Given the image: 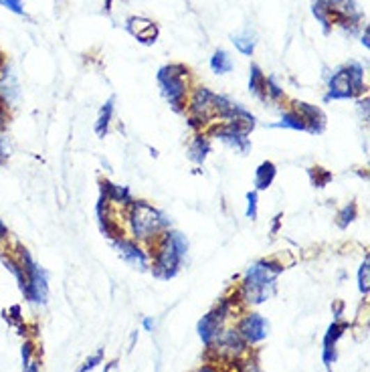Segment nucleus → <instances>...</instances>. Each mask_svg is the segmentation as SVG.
I'll return each instance as SVG.
<instances>
[{
	"instance_id": "6ab92c4d",
	"label": "nucleus",
	"mask_w": 370,
	"mask_h": 372,
	"mask_svg": "<svg viewBox=\"0 0 370 372\" xmlns=\"http://www.w3.org/2000/svg\"><path fill=\"white\" fill-rule=\"evenodd\" d=\"M208 154H210L208 138H206L205 134H196L190 140V144H188V158H190V162L203 166L206 162V158H208Z\"/></svg>"
},
{
	"instance_id": "c9c22d12",
	"label": "nucleus",
	"mask_w": 370,
	"mask_h": 372,
	"mask_svg": "<svg viewBox=\"0 0 370 372\" xmlns=\"http://www.w3.org/2000/svg\"><path fill=\"white\" fill-rule=\"evenodd\" d=\"M0 4L15 15H24V2L22 0H0Z\"/></svg>"
},
{
	"instance_id": "9d476101",
	"label": "nucleus",
	"mask_w": 370,
	"mask_h": 372,
	"mask_svg": "<svg viewBox=\"0 0 370 372\" xmlns=\"http://www.w3.org/2000/svg\"><path fill=\"white\" fill-rule=\"evenodd\" d=\"M235 330L239 332V336L243 338L247 346H257L263 340H268L271 324H269L268 318L263 313H259V311H245L239 318Z\"/></svg>"
},
{
	"instance_id": "9b49d317",
	"label": "nucleus",
	"mask_w": 370,
	"mask_h": 372,
	"mask_svg": "<svg viewBox=\"0 0 370 372\" xmlns=\"http://www.w3.org/2000/svg\"><path fill=\"white\" fill-rule=\"evenodd\" d=\"M111 245L116 247L118 255L122 257L130 268L138 269V271H142V273H144V271H150L152 257H150V251H148L142 243H138V241H134V239H130V237L123 235V237L114 239Z\"/></svg>"
},
{
	"instance_id": "b1692460",
	"label": "nucleus",
	"mask_w": 370,
	"mask_h": 372,
	"mask_svg": "<svg viewBox=\"0 0 370 372\" xmlns=\"http://www.w3.org/2000/svg\"><path fill=\"white\" fill-rule=\"evenodd\" d=\"M210 69H213V73H217V75L231 73V71H233V59H231V55H229L226 51H223V49L215 51V55L210 57Z\"/></svg>"
},
{
	"instance_id": "1a4fd4ad",
	"label": "nucleus",
	"mask_w": 370,
	"mask_h": 372,
	"mask_svg": "<svg viewBox=\"0 0 370 372\" xmlns=\"http://www.w3.org/2000/svg\"><path fill=\"white\" fill-rule=\"evenodd\" d=\"M210 354H215L217 360H223L229 364H235L239 360H243L249 352V346L243 342V338L239 336V332L235 328H223L221 334L213 340V344L206 348Z\"/></svg>"
},
{
	"instance_id": "a19ab883",
	"label": "nucleus",
	"mask_w": 370,
	"mask_h": 372,
	"mask_svg": "<svg viewBox=\"0 0 370 372\" xmlns=\"http://www.w3.org/2000/svg\"><path fill=\"white\" fill-rule=\"evenodd\" d=\"M358 107L364 114V120H369V98H364V102H358Z\"/></svg>"
},
{
	"instance_id": "393cba45",
	"label": "nucleus",
	"mask_w": 370,
	"mask_h": 372,
	"mask_svg": "<svg viewBox=\"0 0 370 372\" xmlns=\"http://www.w3.org/2000/svg\"><path fill=\"white\" fill-rule=\"evenodd\" d=\"M269 127H284V130H293V132H306V125L302 122V118L293 111L288 109L282 114V120L277 124H271Z\"/></svg>"
},
{
	"instance_id": "6e6552de",
	"label": "nucleus",
	"mask_w": 370,
	"mask_h": 372,
	"mask_svg": "<svg viewBox=\"0 0 370 372\" xmlns=\"http://www.w3.org/2000/svg\"><path fill=\"white\" fill-rule=\"evenodd\" d=\"M237 304H239L237 295H233V297H223L213 310L199 320L196 332H199V338H201V342L205 344L206 348L213 344V340L221 334V330L226 328V320L233 316V311L237 308Z\"/></svg>"
},
{
	"instance_id": "c756f323",
	"label": "nucleus",
	"mask_w": 370,
	"mask_h": 372,
	"mask_svg": "<svg viewBox=\"0 0 370 372\" xmlns=\"http://www.w3.org/2000/svg\"><path fill=\"white\" fill-rule=\"evenodd\" d=\"M247 199V219L249 221H255L257 219V215H259V192L257 190H249L245 194Z\"/></svg>"
},
{
	"instance_id": "2f4dec72",
	"label": "nucleus",
	"mask_w": 370,
	"mask_h": 372,
	"mask_svg": "<svg viewBox=\"0 0 370 372\" xmlns=\"http://www.w3.org/2000/svg\"><path fill=\"white\" fill-rule=\"evenodd\" d=\"M103 362V350H98L95 354H91V356H87L85 358V362L82 364V369L77 372H91V371H95L100 364Z\"/></svg>"
},
{
	"instance_id": "cd10ccee",
	"label": "nucleus",
	"mask_w": 370,
	"mask_h": 372,
	"mask_svg": "<svg viewBox=\"0 0 370 372\" xmlns=\"http://www.w3.org/2000/svg\"><path fill=\"white\" fill-rule=\"evenodd\" d=\"M311 13H314V17H316L318 21L322 22V29H324V33L328 35L330 24H332V15H330L328 6H326L324 2L316 0V2H314V6H311Z\"/></svg>"
},
{
	"instance_id": "7ed1b4c3",
	"label": "nucleus",
	"mask_w": 370,
	"mask_h": 372,
	"mask_svg": "<svg viewBox=\"0 0 370 372\" xmlns=\"http://www.w3.org/2000/svg\"><path fill=\"white\" fill-rule=\"evenodd\" d=\"M188 255V239L180 231H164L158 241L150 247V271L156 279H172L178 275L183 261Z\"/></svg>"
},
{
	"instance_id": "2eb2a0df",
	"label": "nucleus",
	"mask_w": 370,
	"mask_h": 372,
	"mask_svg": "<svg viewBox=\"0 0 370 372\" xmlns=\"http://www.w3.org/2000/svg\"><path fill=\"white\" fill-rule=\"evenodd\" d=\"M19 98H21L19 77L13 71V67L4 63L2 69H0V104H4L6 107H13Z\"/></svg>"
},
{
	"instance_id": "412c9836",
	"label": "nucleus",
	"mask_w": 370,
	"mask_h": 372,
	"mask_svg": "<svg viewBox=\"0 0 370 372\" xmlns=\"http://www.w3.org/2000/svg\"><path fill=\"white\" fill-rule=\"evenodd\" d=\"M286 100V91L282 89V85L277 83L275 77H265L263 83V93H261V102H271V104H279Z\"/></svg>"
},
{
	"instance_id": "7c9ffc66",
	"label": "nucleus",
	"mask_w": 370,
	"mask_h": 372,
	"mask_svg": "<svg viewBox=\"0 0 370 372\" xmlns=\"http://www.w3.org/2000/svg\"><path fill=\"white\" fill-rule=\"evenodd\" d=\"M4 318H6V322L8 324H13V326H17L19 328V334H24L22 330H26L24 326H22V310L21 306H10L8 311H4Z\"/></svg>"
},
{
	"instance_id": "473e14b6",
	"label": "nucleus",
	"mask_w": 370,
	"mask_h": 372,
	"mask_svg": "<svg viewBox=\"0 0 370 372\" xmlns=\"http://www.w3.org/2000/svg\"><path fill=\"white\" fill-rule=\"evenodd\" d=\"M33 360H35V344H33V340H24L21 346L22 369H24V366H29Z\"/></svg>"
},
{
	"instance_id": "423d86ee",
	"label": "nucleus",
	"mask_w": 370,
	"mask_h": 372,
	"mask_svg": "<svg viewBox=\"0 0 370 372\" xmlns=\"http://www.w3.org/2000/svg\"><path fill=\"white\" fill-rule=\"evenodd\" d=\"M188 69L185 65H164L158 71V85L174 111H185L188 102Z\"/></svg>"
},
{
	"instance_id": "0eeeda50",
	"label": "nucleus",
	"mask_w": 370,
	"mask_h": 372,
	"mask_svg": "<svg viewBox=\"0 0 370 372\" xmlns=\"http://www.w3.org/2000/svg\"><path fill=\"white\" fill-rule=\"evenodd\" d=\"M188 124L194 130H203L206 125L215 124L217 120V93L206 87H196L186 102Z\"/></svg>"
},
{
	"instance_id": "c03bdc74",
	"label": "nucleus",
	"mask_w": 370,
	"mask_h": 372,
	"mask_svg": "<svg viewBox=\"0 0 370 372\" xmlns=\"http://www.w3.org/2000/svg\"><path fill=\"white\" fill-rule=\"evenodd\" d=\"M279 221H282V215H277V217H275V221H273V227H271V233H273V235H275V233H277V228H279Z\"/></svg>"
},
{
	"instance_id": "20e7f679",
	"label": "nucleus",
	"mask_w": 370,
	"mask_h": 372,
	"mask_svg": "<svg viewBox=\"0 0 370 372\" xmlns=\"http://www.w3.org/2000/svg\"><path fill=\"white\" fill-rule=\"evenodd\" d=\"M367 89L364 85V67L360 63L350 61L338 67L328 79V93L324 102H340V100H354L362 95Z\"/></svg>"
},
{
	"instance_id": "f704fd0d",
	"label": "nucleus",
	"mask_w": 370,
	"mask_h": 372,
	"mask_svg": "<svg viewBox=\"0 0 370 372\" xmlns=\"http://www.w3.org/2000/svg\"><path fill=\"white\" fill-rule=\"evenodd\" d=\"M10 156V142L6 134H0V166L4 164Z\"/></svg>"
},
{
	"instance_id": "39448f33",
	"label": "nucleus",
	"mask_w": 370,
	"mask_h": 372,
	"mask_svg": "<svg viewBox=\"0 0 370 372\" xmlns=\"http://www.w3.org/2000/svg\"><path fill=\"white\" fill-rule=\"evenodd\" d=\"M24 271V290L22 297L33 306H45L49 302V273L35 261L26 247H17L13 251Z\"/></svg>"
},
{
	"instance_id": "a211bd4d",
	"label": "nucleus",
	"mask_w": 370,
	"mask_h": 372,
	"mask_svg": "<svg viewBox=\"0 0 370 372\" xmlns=\"http://www.w3.org/2000/svg\"><path fill=\"white\" fill-rule=\"evenodd\" d=\"M277 176V166L273 164L271 160H263L261 164L255 168V174H253V190L261 192V190H268L269 186L273 185Z\"/></svg>"
},
{
	"instance_id": "ddd939ff",
	"label": "nucleus",
	"mask_w": 370,
	"mask_h": 372,
	"mask_svg": "<svg viewBox=\"0 0 370 372\" xmlns=\"http://www.w3.org/2000/svg\"><path fill=\"white\" fill-rule=\"evenodd\" d=\"M350 328L348 322H342V320H334L328 326V330L324 334V340H322V362L326 366V371L332 372V364L338 360V342L340 338L346 334Z\"/></svg>"
},
{
	"instance_id": "4c0bfd02",
	"label": "nucleus",
	"mask_w": 370,
	"mask_h": 372,
	"mask_svg": "<svg viewBox=\"0 0 370 372\" xmlns=\"http://www.w3.org/2000/svg\"><path fill=\"white\" fill-rule=\"evenodd\" d=\"M6 125H8V107L0 104V134H4Z\"/></svg>"
},
{
	"instance_id": "aec40b11",
	"label": "nucleus",
	"mask_w": 370,
	"mask_h": 372,
	"mask_svg": "<svg viewBox=\"0 0 370 372\" xmlns=\"http://www.w3.org/2000/svg\"><path fill=\"white\" fill-rule=\"evenodd\" d=\"M114 109H116V98H109L105 104L102 105L100 114H98V120H95V134L98 138H105L109 134V125L114 120Z\"/></svg>"
},
{
	"instance_id": "79ce46f5",
	"label": "nucleus",
	"mask_w": 370,
	"mask_h": 372,
	"mask_svg": "<svg viewBox=\"0 0 370 372\" xmlns=\"http://www.w3.org/2000/svg\"><path fill=\"white\" fill-rule=\"evenodd\" d=\"M196 372H219V369H217L215 364H203Z\"/></svg>"
},
{
	"instance_id": "4468645a",
	"label": "nucleus",
	"mask_w": 370,
	"mask_h": 372,
	"mask_svg": "<svg viewBox=\"0 0 370 372\" xmlns=\"http://www.w3.org/2000/svg\"><path fill=\"white\" fill-rule=\"evenodd\" d=\"M291 109L302 118V122L306 125V132H308V134H314V136L324 134L328 120H326V114H324L318 105H311L308 104V102H293V107H291Z\"/></svg>"
},
{
	"instance_id": "a18cd8bd",
	"label": "nucleus",
	"mask_w": 370,
	"mask_h": 372,
	"mask_svg": "<svg viewBox=\"0 0 370 372\" xmlns=\"http://www.w3.org/2000/svg\"><path fill=\"white\" fill-rule=\"evenodd\" d=\"M342 308H344V304H338V306H334V313H336V320H340V316H342Z\"/></svg>"
},
{
	"instance_id": "e433bc0d",
	"label": "nucleus",
	"mask_w": 370,
	"mask_h": 372,
	"mask_svg": "<svg viewBox=\"0 0 370 372\" xmlns=\"http://www.w3.org/2000/svg\"><path fill=\"white\" fill-rule=\"evenodd\" d=\"M10 239V231H8V225L0 219V249H6V243Z\"/></svg>"
},
{
	"instance_id": "de8ad7c7",
	"label": "nucleus",
	"mask_w": 370,
	"mask_h": 372,
	"mask_svg": "<svg viewBox=\"0 0 370 372\" xmlns=\"http://www.w3.org/2000/svg\"><path fill=\"white\" fill-rule=\"evenodd\" d=\"M4 53H2V49H0V69H2V65H4Z\"/></svg>"
},
{
	"instance_id": "f8f14e48",
	"label": "nucleus",
	"mask_w": 370,
	"mask_h": 372,
	"mask_svg": "<svg viewBox=\"0 0 370 372\" xmlns=\"http://www.w3.org/2000/svg\"><path fill=\"white\" fill-rule=\"evenodd\" d=\"M210 136L219 142H223L226 148L239 152L241 156H247L251 152V138L243 127L235 124H225V122H215L210 125Z\"/></svg>"
},
{
	"instance_id": "72a5a7b5",
	"label": "nucleus",
	"mask_w": 370,
	"mask_h": 372,
	"mask_svg": "<svg viewBox=\"0 0 370 372\" xmlns=\"http://www.w3.org/2000/svg\"><path fill=\"white\" fill-rule=\"evenodd\" d=\"M235 364H237V372H261L257 360H251V358H243Z\"/></svg>"
},
{
	"instance_id": "37998d69",
	"label": "nucleus",
	"mask_w": 370,
	"mask_h": 372,
	"mask_svg": "<svg viewBox=\"0 0 370 372\" xmlns=\"http://www.w3.org/2000/svg\"><path fill=\"white\" fill-rule=\"evenodd\" d=\"M369 37H370V29L367 26V29H364V35H362V45H364V49H369V47H370Z\"/></svg>"
},
{
	"instance_id": "f257e3e1",
	"label": "nucleus",
	"mask_w": 370,
	"mask_h": 372,
	"mask_svg": "<svg viewBox=\"0 0 370 372\" xmlns=\"http://www.w3.org/2000/svg\"><path fill=\"white\" fill-rule=\"evenodd\" d=\"M284 263L275 259H259L251 263L243 273V281L235 291L239 304L247 308H255L269 302L277 291V279L284 273Z\"/></svg>"
},
{
	"instance_id": "a878e982",
	"label": "nucleus",
	"mask_w": 370,
	"mask_h": 372,
	"mask_svg": "<svg viewBox=\"0 0 370 372\" xmlns=\"http://www.w3.org/2000/svg\"><path fill=\"white\" fill-rule=\"evenodd\" d=\"M356 219H358V207H356V203H348V205H344V207L336 212V225L340 228H348V225H352Z\"/></svg>"
},
{
	"instance_id": "58836bf2",
	"label": "nucleus",
	"mask_w": 370,
	"mask_h": 372,
	"mask_svg": "<svg viewBox=\"0 0 370 372\" xmlns=\"http://www.w3.org/2000/svg\"><path fill=\"white\" fill-rule=\"evenodd\" d=\"M142 328H144L146 332H154L156 330V320L150 318V316H146L144 320H142Z\"/></svg>"
},
{
	"instance_id": "f3484780",
	"label": "nucleus",
	"mask_w": 370,
	"mask_h": 372,
	"mask_svg": "<svg viewBox=\"0 0 370 372\" xmlns=\"http://www.w3.org/2000/svg\"><path fill=\"white\" fill-rule=\"evenodd\" d=\"M128 31L144 45H152L158 39V26L156 22H152L150 19H144V17H132L128 19Z\"/></svg>"
},
{
	"instance_id": "4be33fe9",
	"label": "nucleus",
	"mask_w": 370,
	"mask_h": 372,
	"mask_svg": "<svg viewBox=\"0 0 370 372\" xmlns=\"http://www.w3.org/2000/svg\"><path fill=\"white\" fill-rule=\"evenodd\" d=\"M263 83H265V73L261 71V67L257 63H251L249 67V91L261 100V93H263Z\"/></svg>"
},
{
	"instance_id": "c85d7f7f",
	"label": "nucleus",
	"mask_w": 370,
	"mask_h": 372,
	"mask_svg": "<svg viewBox=\"0 0 370 372\" xmlns=\"http://www.w3.org/2000/svg\"><path fill=\"white\" fill-rule=\"evenodd\" d=\"M308 174H309V180H311V185L316 186V188H324V186H328L330 180H332V172L326 170V168H320V166L309 168Z\"/></svg>"
},
{
	"instance_id": "49530a36",
	"label": "nucleus",
	"mask_w": 370,
	"mask_h": 372,
	"mask_svg": "<svg viewBox=\"0 0 370 372\" xmlns=\"http://www.w3.org/2000/svg\"><path fill=\"white\" fill-rule=\"evenodd\" d=\"M116 369H118V362L114 360V362H109V366H107L103 372H111V371H116Z\"/></svg>"
},
{
	"instance_id": "bb28decb",
	"label": "nucleus",
	"mask_w": 370,
	"mask_h": 372,
	"mask_svg": "<svg viewBox=\"0 0 370 372\" xmlns=\"http://www.w3.org/2000/svg\"><path fill=\"white\" fill-rule=\"evenodd\" d=\"M358 291H360V295L369 297V293H370V257L369 255L364 257L362 265H360V269H358Z\"/></svg>"
},
{
	"instance_id": "ea45409f",
	"label": "nucleus",
	"mask_w": 370,
	"mask_h": 372,
	"mask_svg": "<svg viewBox=\"0 0 370 372\" xmlns=\"http://www.w3.org/2000/svg\"><path fill=\"white\" fill-rule=\"evenodd\" d=\"M22 372H41V362L35 358L29 366H24V369H22Z\"/></svg>"
},
{
	"instance_id": "dca6fc26",
	"label": "nucleus",
	"mask_w": 370,
	"mask_h": 372,
	"mask_svg": "<svg viewBox=\"0 0 370 372\" xmlns=\"http://www.w3.org/2000/svg\"><path fill=\"white\" fill-rule=\"evenodd\" d=\"M100 192L105 196V201L109 203L111 208H122L123 210V208L130 207V203L134 201V196H132L128 186L114 185V183L103 180V178L100 180Z\"/></svg>"
},
{
	"instance_id": "f03ea898",
	"label": "nucleus",
	"mask_w": 370,
	"mask_h": 372,
	"mask_svg": "<svg viewBox=\"0 0 370 372\" xmlns=\"http://www.w3.org/2000/svg\"><path fill=\"white\" fill-rule=\"evenodd\" d=\"M125 215V231L130 239L142 243L144 247H152L158 237L170 228L172 221L164 210L156 208L146 201H132L130 207L123 208Z\"/></svg>"
},
{
	"instance_id": "5701e85b",
	"label": "nucleus",
	"mask_w": 370,
	"mask_h": 372,
	"mask_svg": "<svg viewBox=\"0 0 370 372\" xmlns=\"http://www.w3.org/2000/svg\"><path fill=\"white\" fill-rule=\"evenodd\" d=\"M231 41H233V45L237 47L239 53H243V55H253V51H255V35H253L249 29L241 31V33H237V35H231Z\"/></svg>"
}]
</instances>
